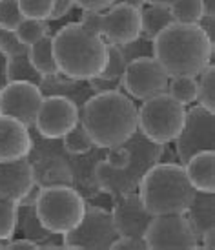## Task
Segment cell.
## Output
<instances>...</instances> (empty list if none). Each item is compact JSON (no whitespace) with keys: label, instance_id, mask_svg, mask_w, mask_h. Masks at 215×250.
Returning <instances> with one entry per match:
<instances>
[{"label":"cell","instance_id":"cell-1","mask_svg":"<svg viewBox=\"0 0 215 250\" xmlns=\"http://www.w3.org/2000/svg\"><path fill=\"white\" fill-rule=\"evenodd\" d=\"M215 44L199 24L172 22L152 41V55L168 77H197L212 64Z\"/></svg>","mask_w":215,"mask_h":250},{"label":"cell","instance_id":"cell-2","mask_svg":"<svg viewBox=\"0 0 215 250\" xmlns=\"http://www.w3.org/2000/svg\"><path fill=\"white\" fill-rule=\"evenodd\" d=\"M80 125L97 148H115L137 132V104L124 91L95 93L80 108Z\"/></svg>","mask_w":215,"mask_h":250},{"label":"cell","instance_id":"cell-3","mask_svg":"<svg viewBox=\"0 0 215 250\" xmlns=\"http://www.w3.org/2000/svg\"><path fill=\"white\" fill-rule=\"evenodd\" d=\"M53 55L59 73L75 81H90L106 68L108 42L82 24L70 22L53 35Z\"/></svg>","mask_w":215,"mask_h":250},{"label":"cell","instance_id":"cell-4","mask_svg":"<svg viewBox=\"0 0 215 250\" xmlns=\"http://www.w3.org/2000/svg\"><path fill=\"white\" fill-rule=\"evenodd\" d=\"M137 194L150 214L164 215L184 214L194 201L195 190L180 163H155L142 175Z\"/></svg>","mask_w":215,"mask_h":250},{"label":"cell","instance_id":"cell-5","mask_svg":"<svg viewBox=\"0 0 215 250\" xmlns=\"http://www.w3.org/2000/svg\"><path fill=\"white\" fill-rule=\"evenodd\" d=\"M130 150V165L122 170L110 168L104 161L100 159L95 165V183L98 190H102L108 195L130 194L137 192L142 175L152 168L155 163H159L160 153H162V145H155L148 141L144 135L135 132L130 139L124 143Z\"/></svg>","mask_w":215,"mask_h":250},{"label":"cell","instance_id":"cell-6","mask_svg":"<svg viewBox=\"0 0 215 250\" xmlns=\"http://www.w3.org/2000/svg\"><path fill=\"white\" fill-rule=\"evenodd\" d=\"M35 208L44 229L51 234L64 236L82 221L86 199L75 187H39Z\"/></svg>","mask_w":215,"mask_h":250},{"label":"cell","instance_id":"cell-7","mask_svg":"<svg viewBox=\"0 0 215 250\" xmlns=\"http://www.w3.org/2000/svg\"><path fill=\"white\" fill-rule=\"evenodd\" d=\"M186 119V106L177 103L166 91L142 101L137 108V132L155 145L174 143Z\"/></svg>","mask_w":215,"mask_h":250},{"label":"cell","instance_id":"cell-8","mask_svg":"<svg viewBox=\"0 0 215 250\" xmlns=\"http://www.w3.org/2000/svg\"><path fill=\"white\" fill-rule=\"evenodd\" d=\"M118 237L110 208L86 203L82 221L75 229L62 236L64 249H90L104 250Z\"/></svg>","mask_w":215,"mask_h":250},{"label":"cell","instance_id":"cell-9","mask_svg":"<svg viewBox=\"0 0 215 250\" xmlns=\"http://www.w3.org/2000/svg\"><path fill=\"white\" fill-rule=\"evenodd\" d=\"M174 148L180 165L192 155L204 150H215V113L199 104L186 110V119L180 133L175 137Z\"/></svg>","mask_w":215,"mask_h":250},{"label":"cell","instance_id":"cell-10","mask_svg":"<svg viewBox=\"0 0 215 250\" xmlns=\"http://www.w3.org/2000/svg\"><path fill=\"white\" fill-rule=\"evenodd\" d=\"M146 249H197L199 237L184 214L153 215L144 236Z\"/></svg>","mask_w":215,"mask_h":250},{"label":"cell","instance_id":"cell-11","mask_svg":"<svg viewBox=\"0 0 215 250\" xmlns=\"http://www.w3.org/2000/svg\"><path fill=\"white\" fill-rule=\"evenodd\" d=\"M170 77L153 55L139 57L126 64L122 73V91L133 101H146L164 93Z\"/></svg>","mask_w":215,"mask_h":250},{"label":"cell","instance_id":"cell-12","mask_svg":"<svg viewBox=\"0 0 215 250\" xmlns=\"http://www.w3.org/2000/svg\"><path fill=\"white\" fill-rule=\"evenodd\" d=\"M80 123V108L66 97L49 95L42 99L33 128L46 139H60Z\"/></svg>","mask_w":215,"mask_h":250},{"label":"cell","instance_id":"cell-13","mask_svg":"<svg viewBox=\"0 0 215 250\" xmlns=\"http://www.w3.org/2000/svg\"><path fill=\"white\" fill-rule=\"evenodd\" d=\"M42 99L44 95L37 84L22 81L6 83V86L0 88V115L13 117L28 128H33Z\"/></svg>","mask_w":215,"mask_h":250},{"label":"cell","instance_id":"cell-14","mask_svg":"<svg viewBox=\"0 0 215 250\" xmlns=\"http://www.w3.org/2000/svg\"><path fill=\"white\" fill-rule=\"evenodd\" d=\"M111 219L118 236L142 239L153 215L144 208L137 192L118 194L111 197Z\"/></svg>","mask_w":215,"mask_h":250},{"label":"cell","instance_id":"cell-15","mask_svg":"<svg viewBox=\"0 0 215 250\" xmlns=\"http://www.w3.org/2000/svg\"><path fill=\"white\" fill-rule=\"evenodd\" d=\"M140 37V9L120 2L104 11L102 39L108 44L126 46Z\"/></svg>","mask_w":215,"mask_h":250},{"label":"cell","instance_id":"cell-16","mask_svg":"<svg viewBox=\"0 0 215 250\" xmlns=\"http://www.w3.org/2000/svg\"><path fill=\"white\" fill-rule=\"evenodd\" d=\"M35 187V172L28 157L0 161V199L19 203Z\"/></svg>","mask_w":215,"mask_h":250},{"label":"cell","instance_id":"cell-17","mask_svg":"<svg viewBox=\"0 0 215 250\" xmlns=\"http://www.w3.org/2000/svg\"><path fill=\"white\" fill-rule=\"evenodd\" d=\"M33 148L31 130L7 115H0V161H17L28 157Z\"/></svg>","mask_w":215,"mask_h":250},{"label":"cell","instance_id":"cell-18","mask_svg":"<svg viewBox=\"0 0 215 250\" xmlns=\"http://www.w3.org/2000/svg\"><path fill=\"white\" fill-rule=\"evenodd\" d=\"M182 167L195 192L215 194V150L195 153Z\"/></svg>","mask_w":215,"mask_h":250},{"label":"cell","instance_id":"cell-19","mask_svg":"<svg viewBox=\"0 0 215 250\" xmlns=\"http://www.w3.org/2000/svg\"><path fill=\"white\" fill-rule=\"evenodd\" d=\"M39 88H40L44 97L60 95V97H66V99H70V101H73L78 108H82L84 103L93 95V91H91L88 81L68 79V77H64L62 73L42 79L40 84H39Z\"/></svg>","mask_w":215,"mask_h":250},{"label":"cell","instance_id":"cell-20","mask_svg":"<svg viewBox=\"0 0 215 250\" xmlns=\"http://www.w3.org/2000/svg\"><path fill=\"white\" fill-rule=\"evenodd\" d=\"M37 194H39V187H35L22 201L17 203V232L22 237L33 239L39 245L40 241L48 239L51 236V232H48L42 227V223L39 221L35 208Z\"/></svg>","mask_w":215,"mask_h":250},{"label":"cell","instance_id":"cell-21","mask_svg":"<svg viewBox=\"0 0 215 250\" xmlns=\"http://www.w3.org/2000/svg\"><path fill=\"white\" fill-rule=\"evenodd\" d=\"M184 215L194 227L197 237H201L206 230L215 227V194L195 192L194 201L188 207Z\"/></svg>","mask_w":215,"mask_h":250},{"label":"cell","instance_id":"cell-22","mask_svg":"<svg viewBox=\"0 0 215 250\" xmlns=\"http://www.w3.org/2000/svg\"><path fill=\"white\" fill-rule=\"evenodd\" d=\"M26 55L31 66L42 75V79L59 75V68H57L55 55H53V35H46L39 42L31 44Z\"/></svg>","mask_w":215,"mask_h":250},{"label":"cell","instance_id":"cell-23","mask_svg":"<svg viewBox=\"0 0 215 250\" xmlns=\"http://www.w3.org/2000/svg\"><path fill=\"white\" fill-rule=\"evenodd\" d=\"M172 22L175 21L170 13V7L148 6L146 4L140 9V37L146 41H153Z\"/></svg>","mask_w":215,"mask_h":250},{"label":"cell","instance_id":"cell-24","mask_svg":"<svg viewBox=\"0 0 215 250\" xmlns=\"http://www.w3.org/2000/svg\"><path fill=\"white\" fill-rule=\"evenodd\" d=\"M6 81L7 83H15V81H22V83L40 84L42 75L31 66L28 55H15L7 57L6 62Z\"/></svg>","mask_w":215,"mask_h":250},{"label":"cell","instance_id":"cell-25","mask_svg":"<svg viewBox=\"0 0 215 250\" xmlns=\"http://www.w3.org/2000/svg\"><path fill=\"white\" fill-rule=\"evenodd\" d=\"M166 93L182 106H192L197 101V77H170Z\"/></svg>","mask_w":215,"mask_h":250},{"label":"cell","instance_id":"cell-26","mask_svg":"<svg viewBox=\"0 0 215 250\" xmlns=\"http://www.w3.org/2000/svg\"><path fill=\"white\" fill-rule=\"evenodd\" d=\"M49 31H51V28H49L48 21L26 19V17H24V21H22L20 24L17 26V29H15V35H17V39H19V42H20L22 46L29 48L31 44L39 42L46 35H51Z\"/></svg>","mask_w":215,"mask_h":250},{"label":"cell","instance_id":"cell-27","mask_svg":"<svg viewBox=\"0 0 215 250\" xmlns=\"http://www.w3.org/2000/svg\"><path fill=\"white\" fill-rule=\"evenodd\" d=\"M170 13L179 24H199L204 17L202 0H174Z\"/></svg>","mask_w":215,"mask_h":250},{"label":"cell","instance_id":"cell-28","mask_svg":"<svg viewBox=\"0 0 215 250\" xmlns=\"http://www.w3.org/2000/svg\"><path fill=\"white\" fill-rule=\"evenodd\" d=\"M199 106L215 111V68L214 64L206 66L197 75V101Z\"/></svg>","mask_w":215,"mask_h":250},{"label":"cell","instance_id":"cell-29","mask_svg":"<svg viewBox=\"0 0 215 250\" xmlns=\"http://www.w3.org/2000/svg\"><path fill=\"white\" fill-rule=\"evenodd\" d=\"M60 143H62V148L70 155H84V153L91 152L95 148V145L91 143L90 135L86 133V130H84V126L80 123L66 135H62Z\"/></svg>","mask_w":215,"mask_h":250},{"label":"cell","instance_id":"cell-30","mask_svg":"<svg viewBox=\"0 0 215 250\" xmlns=\"http://www.w3.org/2000/svg\"><path fill=\"white\" fill-rule=\"evenodd\" d=\"M17 234V203L0 199V241H9Z\"/></svg>","mask_w":215,"mask_h":250},{"label":"cell","instance_id":"cell-31","mask_svg":"<svg viewBox=\"0 0 215 250\" xmlns=\"http://www.w3.org/2000/svg\"><path fill=\"white\" fill-rule=\"evenodd\" d=\"M126 57L122 53L120 46H115V44H108V62H106V68L102 70V73L98 77L102 79H117V77H122L126 70Z\"/></svg>","mask_w":215,"mask_h":250},{"label":"cell","instance_id":"cell-32","mask_svg":"<svg viewBox=\"0 0 215 250\" xmlns=\"http://www.w3.org/2000/svg\"><path fill=\"white\" fill-rule=\"evenodd\" d=\"M24 21L20 7H19V0H0V28L13 31L17 26Z\"/></svg>","mask_w":215,"mask_h":250},{"label":"cell","instance_id":"cell-33","mask_svg":"<svg viewBox=\"0 0 215 250\" xmlns=\"http://www.w3.org/2000/svg\"><path fill=\"white\" fill-rule=\"evenodd\" d=\"M53 4L55 0H19V7L26 19H40V21H48Z\"/></svg>","mask_w":215,"mask_h":250},{"label":"cell","instance_id":"cell-34","mask_svg":"<svg viewBox=\"0 0 215 250\" xmlns=\"http://www.w3.org/2000/svg\"><path fill=\"white\" fill-rule=\"evenodd\" d=\"M0 51L6 57H15L28 53V48L22 46L13 31H7V29L0 28Z\"/></svg>","mask_w":215,"mask_h":250},{"label":"cell","instance_id":"cell-35","mask_svg":"<svg viewBox=\"0 0 215 250\" xmlns=\"http://www.w3.org/2000/svg\"><path fill=\"white\" fill-rule=\"evenodd\" d=\"M120 49H122V53H124V57H126V62H130V61H135V59H139V57L152 55V41H146V39L139 37V39H135V41L130 42V44L120 46Z\"/></svg>","mask_w":215,"mask_h":250},{"label":"cell","instance_id":"cell-36","mask_svg":"<svg viewBox=\"0 0 215 250\" xmlns=\"http://www.w3.org/2000/svg\"><path fill=\"white\" fill-rule=\"evenodd\" d=\"M93 95L95 93H108V91H122V77L117 79H102V77H93L88 81Z\"/></svg>","mask_w":215,"mask_h":250},{"label":"cell","instance_id":"cell-37","mask_svg":"<svg viewBox=\"0 0 215 250\" xmlns=\"http://www.w3.org/2000/svg\"><path fill=\"white\" fill-rule=\"evenodd\" d=\"M102 22H104V11H82L78 24L102 37Z\"/></svg>","mask_w":215,"mask_h":250},{"label":"cell","instance_id":"cell-38","mask_svg":"<svg viewBox=\"0 0 215 250\" xmlns=\"http://www.w3.org/2000/svg\"><path fill=\"white\" fill-rule=\"evenodd\" d=\"M73 2L82 11H106L113 4H117L118 0H73Z\"/></svg>","mask_w":215,"mask_h":250},{"label":"cell","instance_id":"cell-39","mask_svg":"<svg viewBox=\"0 0 215 250\" xmlns=\"http://www.w3.org/2000/svg\"><path fill=\"white\" fill-rule=\"evenodd\" d=\"M110 249H113V250H124V249H130V250H144L146 245H144V239L118 236L117 239H115V241L111 243Z\"/></svg>","mask_w":215,"mask_h":250},{"label":"cell","instance_id":"cell-40","mask_svg":"<svg viewBox=\"0 0 215 250\" xmlns=\"http://www.w3.org/2000/svg\"><path fill=\"white\" fill-rule=\"evenodd\" d=\"M73 7H75V2H73V0H55L53 9H51V13H49V17H48V22L64 19V17L70 13Z\"/></svg>","mask_w":215,"mask_h":250},{"label":"cell","instance_id":"cell-41","mask_svg":"<svg viewBox=\"0 0 215 250\" xmlns=\"http://www.w3.org/2000/svg\"><path fill=\"white\" fill-rule=\"evenodd\" d=\"M4 249H39V245L33 241V239H28V237H11L9 241H6Z\"/></svg>","mask_w":215,"mask_h":250},{"label":"cell","instance_id":"cell-42","mask_svg":"<svg viewBox=\"0 0 215 250\" xmlns=\"http://www.w3.org/2000/svg\"><path fill=\"white\" fill-rule=\"evenodd\" d=\"M199 247H204L206 250H214L215 247V227L208 229L199 237Z\"/></svg>","mask_w":215,"mask_h":250},{"label":"cell","instance_id":"cell-43","mask_svg":"<svg viewBox=\"0 0 215 250\" xmlns=\"http://www.w3.org/2000/svg\"><path fill=\"white\" fill-rule=\"evenodd\" d=\"M199 26L204 29V33L210 37V41L215 44V19H212V17H202V21L199 22Z\"/></svg>","mask_w":215,"mask_h":250},{"label":"cell","instance_id":"cell-44","mask_svg":"<svg viewBox=\"0 0 215 250\" xmlns=\"http://www.w3.org/2000/svg\"><path fill=\"white\" fill-rule=\"evenodd\" d=\"M6 62H7V57L0 51V88L6 86Z\"/></svg>","mask_w":215,"mask_h":250},{"label":"cell","instance_id":"cell-45","mask_svg":"<svg viewBox=\"0 0 215 250\" xmlns=\"http://www.w3.org/2000/svg\"><path fill=\"white\" fill-rule=\"evenodd\" d=\"M202 7H204V17L215 19V0H202Z\"/></svg>","mask_w":215,"mask_h":250},{"label":"cell","instance_id":"cell-46","mask_svg":"<svg viewBox=\"0 0 215 250\" xmlns=\"http://www.w3.org/2000/svg\"><path fill=\"white\" fill-rule=\"evenodd\" d=\"M148 6H159V7H170L174 0H144Z\"/></svg>","mask_w":215,"mask_h":250},{"label":"cell","instance_id":"cell-47","mask_svg":"<svg viewBox=\"0 0 215 250\" xmlns=\"http://www.w3.org/2000/svg\"><path fill=\"white\" fill-rule=\"evenodd\" d=\"M120 2H124V4H128V6L132 7H137V9H142L146 6L144 0H120Z\"/></svg>","mask_w":215,"mask_h":250},{"label":"cell","instance_id":"cell-48","mask_svg":"<svg viewBox=\"0 0 215 250\" xmlns=\"http://www.w3.org/2000/svg\"><path fill=\"white\" fill-rule=\"evenodd\" d=\"M4 245H6V241H0V250L4 249Z\"/></svg>","mask_w":215,"mask_h":250},{"label":"cell","instance_id":"cell-49","mask_svg":"<svg viewBox=\"0 0 215 250\" xmlns=\"http://www.w3.org/2000/svg\"><path fill=\"white\" fill-rule=\"evenodd\" d=\"M117 4H120V0H118V2H117Z\"/></svg>","mask_w":215,"mask_h":250}]
</instances>
